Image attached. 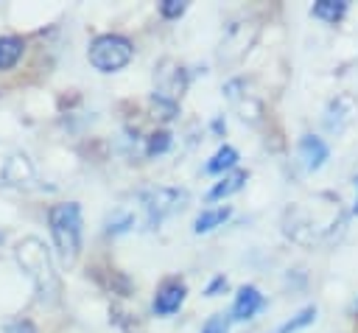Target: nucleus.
<instances>
[{
    "mask_svg": "<svg viewBox=\"0 0 358 333\" xmlns=\"http://www.w3.org/2000/svg\"><path fill=\"white\" fill-rule=\"evenodd\" d=\"M134 227V215L129 213V210H117V213H112V218L106 221V232L109 235H123V232H129Z\"/></svg>",
    "mask_w": 358,
    "mask_h": 333,
    "instance_id": "2eb2a0df",
    "label": "nucleus"
},
{
    "mask_svg": "<svg viewBox=\"0 0 358 333\" xmlns=\"http://www.w3.org/2000/svg\"><path fill=\"white\" fill-rule=\"evenodd\" d=\"M238 151L232 148V146H221L210 160H207V165H204V173H210V176H224V173H229V171H235V165H238Z\"/></svg>",
    "mask_w": 358,
    "mask_h": 333,
    "instance_id": "9b49d317",
    "label": "nucleus"
},
{
    "mask_svg": "<svg viewBox=\"0 0 358 333\" xmlns=\"http://www.w3.org/2000/svg\"><path fill=\"white\" fill-rule=\"evenodd\" d=\"M316 305H305L302 311H296L291 319H285L282 325H277V330L274 333H299V330H305V327H310L313 322H316Z\"/></svg>",
    "mask_w": 358,
    "mask_h": 333,
    "instance_id": "4468645a",
    "label": "nucleus"
},
{
    "mask_svg": "<svg viewBox=\"0 0 358 333\" xmlns=\"http://www.w3.org/2000/svg\"><path fill=\"white\" fill-rule=\"evenodd\" d=\"M352 213L358 215V176H355V207H352Z\"/></svg>",
    "mask_w": 358,
    "mask_h": 333,
    "instance_id": "4be33fe9",
    "label": "nucleus"
},
{
    "mask_svg": "<svg viewBox=\"0 0 358 333\" xmlns=\"http://www.w3.org/2000/svg\"><path fill=\"white\" fill-rule=\"evenodd\" d=\"M87 59L98 73H117L134 59V45L123 34H101L90 42Z\"/></svg>",
    "mask_w": 358,
    "mask_h": 333,
    "instance_id": "7ed1b4c3",
    "label": "nucleus"
},
{
    "mask_svg": "<svg viewBox=\"0 0 358 333\" xmlns=\"http://www.w3.org/2000/svg\"><path fill=\"white\" fill-rule=\"evenodd\" d=\"M352 115H355V101L350 95H336L324 109V129L338 134L352 120Z\"/></svg>",
    "mask_w": 358,
    "mask_h": 333,
    "instance_id": "0eeeda50",
    "label": "nucleus"
},
{
    "mask_svg": "<svg viewBox=\"0 0 358 333\" xmlns=\"http://www.w3.org/2000/svg\"><path fill=\"white\" fill-rule=\"evenodd\" d=\"M352 311H355V313H358V299H355V305H352Z\"/></svg>",
    "mask_w": 358,
    "mask_h": 333,
    "instance_id": "5701e85b",
    "label": "nucleus"
},
{
    "mask_svg": "<svg viewBox=\"0 0 358 333\" xmlns=\"http://www.w3.org/2000/svg\"><path fill=\"white\" fill-rule=\"evenodd\" d=\"M185 297H187L185 280H168V283H162V285L157 288L154 302H151V311H154L157 316H171V313H176V311L182 308Z\"/></svg>",
    "mask_w": 358,
    "mask_h": 333,
    "instance_id": "39448f33",
    "label": "nucleus"
},
{
    "mask_svg": "<svg viewBox=\"0 0 358 333\" xmlns=\"http://www.w3.org/2000/svg\"><path fill=\"white\" fill-rule=\"evenodd\" d=\"M6 333H36V327H34V322H28V319H17V322H11V325L6 327Z\"/></svg>",
    "mask_w": 358,
    "mask_h": 333,
    "instance_id": "6ab92c4d",
    "label": "nucleus"
},
{
    "mask_svg": "<svg viewBox=\"0 0 358 333\" xmlns=\"http://www.w3.org/2000/svg\"><path fill=\"white\" fill-rule=\"evenodd\" d=\"M296 148H299V160H302V165L308 171H319L327 162V157H330L327 143L322 137H316V134H302Z\"/></svg>",
    "mask_w": 358,
    "mask_h": 333,
    "instance_id": "6e6552de",
    "label": "nucleus"
},
{
    "mask_svg": "<svg viewBox=\"0 0 358 333\" xmlns=\"http://www.w3.org/2000/svg\"><path fill=\"white\" fill-rule=\"evenodd\" d=\"M190 193L185 187H151L140 196V204L145 210V227L154 229L173 213H179L187 204Z\"/></svg>",
    "mask_w": 358,
    "mask_h": 333,
    "instance_id": "20e7f679",
    "label": "nucleus"
},
{
    "mask_svg": "<svg viewBox=\"0 0 358 333\" xmlns=\"http://www.w3.org/2000/svg\"><path fill=\"white\" fill-rule=\"evenodd\" d=\"M263 305H266V299H263V294H260L257 285H241L238 294H235V302H232L229 316H232V322H246V319H252Z\"/></svg>",
    "mask_w": 358,
    "mask_h": 333,
    "instance_id": "423d86ee",
    "label": "nucleus"
},
{
    "mask_svg": "<svg viewBox=\"0 0 358 333\" xmlns=\"http://www.w3.org/2000/svg\"><path fill=\"white\" fill-rule=\"evenodd\" d=\"M246 179H249V173H246V171H241V168H235V171L224 173V176H221V179L207 190V201H221V199L235 196V193L246 185Z\"/></svg>",
    "mask_w": 358,
    "mask_h": 333,
    "instance_id": "1a4fd4ad",
    "label": "nucleus"
},
{
    "mask_svg": "<svg viewBox=\"0 0 358 333\" xmlns=\"http://www.w3.org/2000/svg\"><path fill=\"white\" fill-rule=\"evenodd\" d=\"M213 129H215V132H224V129H227V126H224V120H221V118H218V120H215V123H213Z\"/></svg>",
    "mask_w": 358,
    "mask_h": 333,
    "instance_id": "412c9836",
    "label": "nucleus"
},
{
    "mask_svg": "<svg viewBox=\"0 0 358 333\" xmlns=\"http://www.w3.org/2000/svg\"><path fill=\"white\" fill-rule=\"evenodd\" d=\"M185 11H187V3L185 0H162L159 3V14L165 20H179Z\"/></svg>",
    "mask_w": 358,
    "mask_h": 333,
    "instance_id": "a211bd4d",
    "label": "nucleus"
},
{
    "mask_svg": "<svg viewBox=\"0 0 358 333\" xmlns=\"http://www.w3.org/2000/svg\"><path fill=\"white\" fill-rule=\"evenodd\" d=\"M229 327H232V316L221 311V313H213V316L204 322L201 333H229Z\"/></svg>",
    "mask_w": 358,
    "mask_h": 333,
    "instance_id": "f3484780",
    "label": "nucleus"
},
{
    "mask_svg": "<svg viewBox=\"0 0 358 333\" xmlns=\"http://www.w3.org/2000/svg\"><path fill=\"white\" fill-rule=\"evenodd\" d=\"M221 288H227V277H224V274H218V277L204 288V294H207V297H218Z\"/></svg>",
    "mask_w": 358,
    "mask_h": 333,
    "instance_id": "aec40b11",
    "label": "nucleus"
},
{
    "mask_svg": "<svg viewBox=\"0 0 358 333\" xmlns=\"http://www.w3.org/2000/svg\"><path fill=\"white\" fill-rule=\"evenodd\" d=\"M22 50H25L22 36H14V34L0 36V70H11L22 59Z\"/></svg>",
    "mask_w": 358,
    "mask_h": 333,
    "instance_id": "f8f14e48",
    "label": "nucleus"
},
{
    "mask_svg": "<svg viewBox=\"0 0 358 333\" xmlns=\"http://www.w3.org/2000/svg\"><path fill=\"white\" fill-rule=\"evenodd\" d=\"M14 260L20 263V269L28 274V280L34 283L39 299L45 302H53L59 299V291H62V283H59V274L53 269V257H50V249L42 238L36 235H25L14 243Z\"/></svg>",
    "mask_w": 358,
    "mask_h": 333,
    "instance_id": "f257e3e1",
    "label": "nucleus"
},
{
    "mask_svg": "<svg viewBox=\"0 0 358 333\" xmlns=\"http://www.w3.org/2000/svg\"><path fill=\"white\" fill-rule=\"evenodd\" d=\"M48 227L53 238V249L64 266H73L81 255V204L62 201L48 210Z\"/></svg>",
    "mask_w": 358,
    "mask_h": 333,
    "instance_id": "f03ea898",
    "label": "nucleus"
},
{
    "mask_svg": "<svg viewBox=\"0 0 358 333\" xmlns=\"http://www.w3.org/2000/svg\"><path fill=\"white\" fill-rule=\"evenodd\" d=\"M171 148V132H154L151 137H148V143H145V154L148 157H159V154H165Z\"/></svg>",
    "mask_w": 358,
    "mask_h": 333,
    "instance_id": "dca6fc26",
    "label": "nucleus"
},
{
    "mask_svg": "<svg viewBox=\"0 0 358 333\" xmlns=\"http://www.w3.org/2000/svg\"><path fill=\"white\" fill-rule=\"evenodd\" d=\"M347 3L344 0H319V3H313L310 6V17H316V20H322V22H330V25H336L344 14H347Z\"/></svg>",
    "mask_w": 358,
    "mask_h": 333,
    "instance_id": "ddd939ff",
    "label": "nucleus"
},
{
    "mask_svg": "<svg viewBox=\"0 0 358 333\" xmlns=\"http://www.w3.org/2000/svg\"><path fill=\"white\" fill-rule=\"evenodd\" d=\"M232 215V207L229 204H218V207H204L196 218H193V232L196 235H204V232H213L215 227H224V221Z\"/></svg>",
    "mask_w": 358,
    "mask_h": 333,
    "instance_id": "9d476101",
    "label": "nucleus"
}]
</instances>
